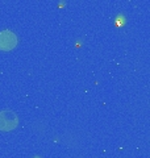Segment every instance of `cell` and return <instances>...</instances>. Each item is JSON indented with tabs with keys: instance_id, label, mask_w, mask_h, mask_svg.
<instances>
[{
	"instance_id": "1",
	"label": "cell",
	"mask_w": 150,
	"mask_h": 158,
	"mask_svg": "<svg viewBox=\"0 0 150 158\" xmlns=\"http://www.w3.org/2000/svg\"><path fill=\"white\" fill-rule=\"evenodd\" d=\"M19 124V117L13 111L4 110L0 111V131L9 132L15 129Z\"/></svg>"
},
{
	"instance_id": "2",
	"label": "cell",
	"mask_w": 150,
	"mask_h": 158,
	"mask_svg": "<svg viewBox=\"0 0 150 158\" xmlns=\"http://www.w3.org/2000/svg\"><path fill=\"white\" fill-rule=\"evenodd\" d=\"M17 45V36L12 31H2L0 32V49L2 50H11Z\"/></svg>"
}]
</instances>
